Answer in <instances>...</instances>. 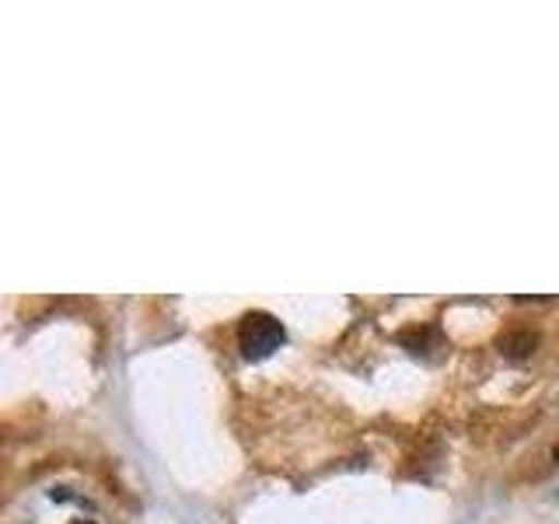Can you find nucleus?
<instances>
[{"label": "nucleus", "mask_w": 559, "mask_h": 524, "mask_svg": "<svg viewBox=\"0 0 559 524\" xmlns=\"http://www.w3.org/2000/svg\"><path fill=\"white\" fill-rule=\"evenodd\" d=\"M552 454H556V462H559V444H556V451H552Z\"/></svg>", "instance_id": "nucleus-3"}, {"label": "nucleus", "mask_w": 559, "mask_h": 524, "mask_svg": "<svg viewBox=\"0 0 559 524\" xmlns=\"http://www.w3.org/2000/svg\"><path fill=\"white\" fill-rule=\"evenodd\" d=\"M284 340H287V332L280 325L276 314H270V311H249L238 325V346L249 360L270 357L273 349L284 346Z\"/></svg>", "instance_id": "nucleus-1"}, {"label": "nucleus", "mask_w": 559, "mask_h": 524, "mask_svg": "<svg viewBox=\"0 0 559 524\" xmlns=\"http://www.w3.org/2000/svg\"><path fill=\"white\" fill-rule=\"evenodd\" d=\"M500 346L507 357H528L535 349V332H511V336L500 340Z\"/></svg>", "instance_id": "nucleus-2"}]
</instances>
